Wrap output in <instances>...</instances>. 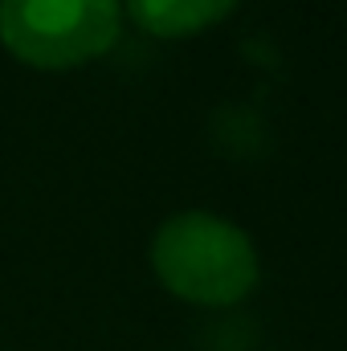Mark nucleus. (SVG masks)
<instances>
[{
    "mask_svg": "<svg viewBox=\"0 0 347 351\" xmlns=\"http://www.w3.org/2000/svg\"><path fill=\"white\" fill-rule=\"evenodd\" d=\"M233 4L237 0H127V12L156 37H188L217 25L225 12H233Z\"/></svg>",
    "mask_w": 347,
    "mask_h": 351,
    "instance_id": "3",
    "label": "nucleus"
},
{
    "mask_svg": "<svg viewBox=\"0 0 347 351\" xmlns=\"http://www.w3.org/2000/svg\"><path fill=\"white\" fill-rule=\"evenodd\" d=\"M156 278L196 306H233L258 286V250L250 233L217 213L188 208L152 237Z\"/></svg>",
    "mask_w": 347,
    "mask_h": 351,
    "instance_id": "1",
    "label": "nucleus"
},
{
    "mask_svg": "<svg viewBox=\"0 0 347 351\" xmlns=\"http://www.w3.org/2000/svg\"><path fill=\"white\" fill-rule=\"evenodd\" d=\"M119 0H0V41L29 66L66 70L106 53L119 37Z\"/></svg>",
    "mask_w": 347,
    "mask_h": 351,
    "instance_id": "2",
    "label": "nucleus"
}]
</instances>
